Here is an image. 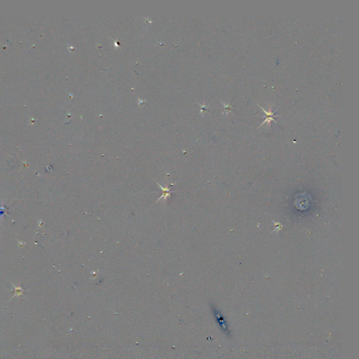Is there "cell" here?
<instances>
[{"label": "cell", "mask_w": 359, "mask_h": 359, "mask_svg": "<svg viewBox=\"0 0 359 359\" xmlns=\"http://www.w3.org/2000/svg\"><path fill=\"white\" fill-rule=\"evenodd\" d=\"M260 107L261 109H262L263 110V112H264V113L266 114V115H267V118H266V119H265L264 121H263V123H262V124H261V125L260 126V127L261 126H262L263 124H264V123H266V122H268V123L270 124V121H275V123H277V122L276 121V120H275V119H274V117H279V115H274V112H272L270 111V109H269V112H267L266 110L264 109V108H263L262 107H261V106H260Z\"/></svg>", "instance_id": "cell-1"}, {"label": "cell", "mask_w": 359, "mask_h": 359, "mask_svg": "<svg viewBox=\"0 0 359 359\" xmlns=\"http://www.w3.org/2000/svg\"><path fill=\"white\" fill-rule=\"evenodd\" d=\"M12 285H13V286H14V287H15V288H16V294L13 295V297H14L15 296H20V295H21L22 294V293H23V290H22V287H20V286L16 287V285H14L13 284V283H12ZM13 297H12V298H13Z\"/></svg>", "instance_id": "cell-2"}]
</instances>
